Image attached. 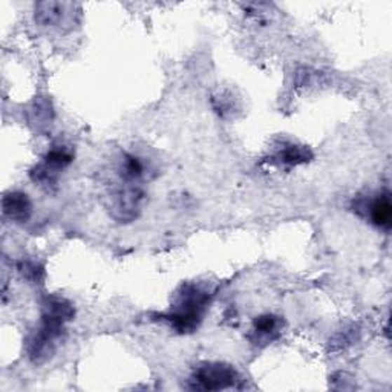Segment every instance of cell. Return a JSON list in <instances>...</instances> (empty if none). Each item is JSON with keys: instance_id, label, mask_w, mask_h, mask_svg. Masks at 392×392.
<instances>
[{"instance_id": "obj_1", "label": "cell", "mask_w": 392, "mask_h": 392, "mask_svg": "<svg viewBox=\"0 0 392 392\" xmlns=\"http://www.w3.org/2000/svg\"><path fill=\"white\" fill-rule=\"evenodd\" d=\"M208 304V295L196 285L182 287L177 304L169 314L164 316L175 328L181 332H189L198 328Z\"/></svg>"}, {"instance_id": "obj_2", "label": "cell", "mask_w": 392, "mask_h": 392, "mask_svg": "<svg viewBox=\"0 0 392 392\" xmlns=\"http://www.w3.org/2000/svg\"><path fill=\"white\" fill-rule=\"evenodd\" d=\"M238 380L236 371L224 363H207L198 368L194 381L201 389H224L235 385Z\"/></svg>"}, {"instance_id": "obj_7", "label": "cell", "mask_w": 392, "mask_h": 392, "mask_svg": "<svg viewBox=\"0 0 392 392\" xmlns=\"http://www.w3.org/2000/svg\"><path fill=\"white\" fill-rule=\"evenodd\" d=\"M276 327H278V319L270 314L261 316V318L256 319L255 322V328L257 332H261V334H270V332L276 330Z\"/></svg>"}, {"instance_id": "obj_4", "label": "cell", "mask_w": 392, "mask_h": 392, "mask_svg": "<svg viewBox=\"0 0 392 392\" xmlns=\"http://www.w3.org/2000/svg\"><path fill=\"white\" fill-rule=\"evenodd\" d=\"M371 221L380 229H389L392 221V204L388 194L380 195L370 207Z\"/></svg>"}, {"instance_id": "obj_5", "label": "cell", "mask_w": 392, "mask_h": 392, "mask_svg": "<svg viewBox=\"0 0 392 392\" xmlns=\"http://www.w3.org/2000/svg\"><path fill=\"white\" fill-rule=\"evenodd\" d=\"M124 172H121V175L124 178H126L128 181H133V180H137L140 178L141 175H143V164H141V161L138 160L137 156H132V155H128L126 156V160H124Z\"/></svg>"}, {"instance_id": "obj_6", "label": "cell", "mask_w": 392, "mask_h": 392, "mask_svg": "<svg viewBox=\"0 0 392 392\" xmlns=\"http://www.w3.org/2000/svg\"><path fill=\"white\" fill-rule=\"evenodd\" d=\"M281 158L283 163L288 164H299L306 161V152L305 149L297 147V146H290L288 149L283 150V154H281Z\"/></svg>"}, {"instance_id": "obj_3", "label": "cell", "mask_w": 392, "mask_h": 392, "mask_svg": "<svg viewBox=\"0 0 392 392\" xmlns=\"http://www.w3.org/2000/svg\"><path fill=\"white\" fill-rule=\"evenodd\" d=\"M32 212V205L27 194L11 191L4 198V213L14 222H27Z\"/></svg>"}]
</instances>
